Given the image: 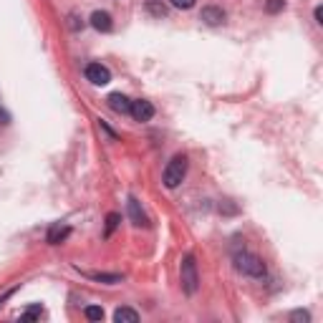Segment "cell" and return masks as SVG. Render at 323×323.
<instances>
[{"label":"cell","instance_id":"1","mask_svg":"<svg viewBox=\"0 0 323 323\" xmlns=\"http://www.w3.org/2000/svg\"><path fill=\"white\" fill-rule=\"evenodd\" d=\"M232 263H235V270L237 273L250 275V278H265V273H268L263 258H258L255 253H248V250H237L232 255Z\"/></svg>","mask_w":323,"mask_h":323},{"label":"cell","instance_id":"2","mask_svg":"<svg viewBox=\"0 0 323 323\" xmlns=\"http://www.w3.org/2000/svg\"><path fill=\"white\" fill-rule=\"evenodd\" d=\"M185 177H187V156L185 154H175L170 159V165L165 167L162 182H165V187H170V190H177Z\"/></svg>","mask_w":323,"mask_h":323},{"label":"cell","instance_id":"3","mask_svg":"<svg viewBox=\"0 0 323 323\" xmlns=\"http://www.w3.org/2000/svg\"><path fill=\"white\" fill-rule=\"evenodd\" d=\"M180 280H182V290L187 295H195L200 288V273H197V263L192 255H185L182 265H180Z\"/></svg>","mask_w":323,"mask_h":323},{"label":"cell","instance_id":"4","mask_svg":"<svg viewBox=\"0 0 323 323\" xmlns=\"http://www.w3.org/2000/svg\"><path fill=\"white\" fill-rule=\"evenodd\" d=\"M84 73H86V78H89L91 84H96V86H106V84L111 81V71H109L104 63H89Z\"/></svg>","mask_w":323,"mask_h":323},{"label":"cell","instance_id":"5","mask_svg":"<svg viewBox=\"0 0 323 323\" xmlns=\"http://www.w3.org/2000/svg\"><path fill=\"white\" fill-rule=\"evenodd\" d=\"M136 121H151L154 119V106H151V101H144V99H139V101H131V111H129Z\"/></svg>","mask_w":323,"mask_h":323},{"label":"cell","instance_id":"6","mask_svg":"<svg viewBox=\"0 0 323 323\" xmlns=\"http://www.w3.org/2000/svg\"><path fill=\"white\" fill-rule=\"evenodd\" d=\"M200 21L207 23V26H222L225 23V11L217 8V6H205L202 13H200Z\"/></svg>","mask_w":323,"mask_h":323},{"label":"cell","instance_id":"7","mask_svg":"<svg viewBox=\"0 0 323 323\" xmlns=\"http://www.w3.org/2000/svg\"><path fill=\"white\" fill-rule=\"evenodd\" d=\"M129 217H131V222L136 225V227H149V217H146V212L141 210V205H139V200L136 197H129Z\"/></svg>","mask_w":323,"mask_h":323},{"label":"cell","instance_id":"8","mask_svg":"<svg viewBox=\"0 0 323 323\" xmlns=\"http://www.w3.org/2000/svg\"><path fill=\"white\" fill-rule=\"evenodd\" d=\"M106 104H109V109L116 111V114H129V111H131V99L124 96V94H119V91H116V94H109Z\"/></svg>","mask_w":323,"mask_h":323},{"label":"cell","instance_id":"9","mask_svg":"<svg viewBox=\"0 0 323 323\" xmlns=\"http://www.w3.org/2000/svg\"><path fill=\"white\" fill-rule=\"evenodd\" d=\"M68 235H71V227H68V225H61V222H56V225H51V227H48L46 243H48V245H58V243H63Z\"/></svg>","mask_w":323,"mask_h":323},{"label":"cell","instance_id":"10","mask_svg":"<svg viewBox=\"0 0 323 323\" xmlns=\"http://www.w3.org/2000/svg\"><path fill=\"white\" fill-rule=\"evenodd\" d=\"M91 26H94L99 33H109V31L114 28V23H111V16H109V13H104V11H96V13H91Z\"/></svg>","mask_w":323,"mask_h":323},{"label":"cell","instance_id":"11","mask_svg":"<svg viewBox=\"0 0 323 323\" xmlns=\"http://www.w3.org/2000/svg\"><path fill=\"white\" fill-rule=\"evenodd\" d=\"M114 320H116V323H136V320H139V313H136L134 308H116Z\"/></svg>","mask_w":323,"mask_h":323},{"label":"cell","instance_id":"12","mask_svg":"<svg viewBox=\"0 0 323 323\" xmlns=\"http://www.w3.org/2000/svg\"><path fill=\"white\" fill-rule=\"evenodd\" d=\"M91 280H99V283H106V285H116L121 283V275L119 273H89Z\"/></svg>","mask_w":323,"mask_h":323},{"label":"cell","instance_id":"13","mask_svg":"<svg viewBox=\"0 0 323 323\" xmlns=\"http://www.w3.org/2000/svg\"><path fill=\"white\" fill-rule=\"evenodd\" d=\"M146 11L156 18H165L167 16V6L162 3V0H146Z\"/></svg>","mask_w":323,"mask_h":323},{"label":"cell","instance_id":"14","mask_svg":"<svg viewBox=\"0 0 323 323\" xmlns=\"http://www.w3.org/2000/svg\"><path fill=\"white\" fill-rule=\"evenodd\" d=\"M84 315H86L89 320H104V308H99V305H86V308H84Z\"/></svg>","mask_w":323,"mask_h":323},{"label":"cell","instance_id":"15","mask_svg":"<svg viewBox=\"0 0 323 323\" xmlns=\"http://www.w3.org/2000/svg\"><path fill=\"white\" fill-rule=\"evenodd\" d=\"M119 220H121V217H119L116 212H111V215L106 217V230H104V235H106V237H109V235H111V232L116 230V225H119Z\"/></svg>","mask_w":323,"mask_h":323},{"label":"cell","instance_id":"16","mask_svg":"<svg viewBox=\"0 0 323 323\" xmlns=\"http://www.w3.org/2000/svg\"><path fill=\"white\" fill-rule=\"evenodd\" d=\"M283 8H285V0H268V3H265V11H268V13H273V16H275V13H280Z\"/></svg>","mask_w":323,"mask_h":323},{"label":"cell","instance_id":"17","mask_svg":"<svg viewBox=\"0 0 323 323\" xmlns=\"http://www.w3.org/2000/svg\"><path fill=\"white\" fill-rule=\"evenodd\" d=\"M43 315V308L41 305H31L26 313H23V320H33V318H41Z\"/></svg>","mask_w":323,"mask_h":323},{"label":"cell","instance_id":"18","mask_svg":"<svg viewBox=\"0 0 323 323\" xmlns=\"http://www.w3.org/2000/svg\"><path fill=\"white\" fill-rule=\"evenodd\" d=\"M170 3H172L175 8H180V11H190V8H195L197 0H170Z\"/></svg>","mask_w":323,"mask_h":323},{"label":"cell","instance_id":"19","mask_svg":"<svg viewBox=\"0 0 323 323\" xmlns=\"http://www.w3.org/2000/svg\"><path fill=\"white\" fill-rule=\"evenodd\" d=\"M290 320H303V323H308L310 315H308V310H293V313H290Z\"/></svg>","mask_w":323,"mask_h":323},{"label":"cell","instance_id":"20","mask_svg":"<svg viewBox=\"0 0 323 323\" xmlns=\"http://www.w3.org/2000/svg\"><path fill=\"white\" fill-rule=\"evenodd\" d=\"M313 18H315V23H318V26L323 23V8H320V6H318V8L313 11Z\"/></svg>","mask_w":323,"mask_h":323},{"label":"cell","instance_id":"21","mask_svg":"<svg viewBox=\"0 0 323 323\" xmlns=\"http://www.w3.org/2000/svg\"><path fill=\"white\" fill-rule=\"evenodd\" d=\"M13 293H16V288H11L8 293H3V295H0V305H3V303H6V300H8V298H11Z\"/></svg>","mask_w":323,"mask_h":323},{"label":"cell","instance_id":"22","mask_svg":"<svg viewBox=\"0 0 323 323\" xmlns=\"http://www.w3.org/2000/svg\"><path fill=\"white\" fill-rule=\"evenodd\" d=\"M8 121H11L8 111H3V109H0V124H8Z\"/></svg>","mask_w":323,"mask_h":323}]
</instances>
